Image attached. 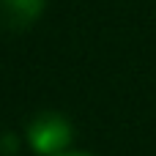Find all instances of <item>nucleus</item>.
Listing matches in <instances>:
<instances>
[{
	"label": "nucleus",
	"instance_id": "nucleus-1",
	"mask_svg": "<svg viewBox=\"0 0 156 156\" xmlns=\"http://www.w3.org/2000/svg\"><path fill=\"white\" fill-rule=\"evenodd\" d=\"M71 137H74L71 123L63 115H58V112H41L27 126L30 148L36 154H44V156H58L63 148H69Z\"/></svg>",
	"mask_w": 156,
	"mask_h": 156
},
{
	"label": "nucleus",
	"instance_id": "nucleus-2",
	"mask_svg": "<svg viewBox=\"0 0 156 156\" xmlns=\"http://www.w3.org/2000/svg\"><path fill=\"white\" fill-rule=\"evenodd\" d=\"M44 5L47 0H0V14L11 27H27L41 16Z\"/></svg>",
	"mask_w": 156,
	"mask_h": 156
},
{
	"label": "nucleus",
	"instance_id": "nucleus-3",
	"mask_svg": "<svg viewBox=\"0 0 156 156\" xmlns=\"http://www.w3.org/2000/svg\"><path fill=\"white\" fill-rule=\"evenodd\" d=\"M0 151H16V137L5 134V137H3V145H0Z\"/></svg>",
	"mask_w": 156,
	"mask_h": 156
},
{
	"label": "nucleus",
	"instance_id": "nucleus-4",
	"mask_svg": "<svg viewBox=\"0 0 156 156\" xmlns=\"http://www.w3.org/2000/svg\"><path fill=\"white\" fill-rule=\"evenodd\" d=\"M58 156H90V154H58Z\"/></svg>",
	"mask_w": 156,
	"mask_h": 156
}]
</instances>
